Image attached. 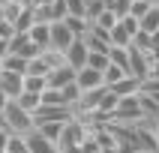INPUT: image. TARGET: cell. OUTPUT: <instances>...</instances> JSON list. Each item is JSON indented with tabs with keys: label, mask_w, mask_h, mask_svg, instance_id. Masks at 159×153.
<instances>
[{
	"label": "cell",
	"mask_w": 159,
	"mask_h": 153,
	"mask_svg": "<svg viewBox=\"0 0 159 153\" xmlns=\"http://www.w3.org/2000/svg\"><path fill=\"white\" fill-rule=\"evenodd\" d=\"M3 126H6L9 132H15V135H27L30 129H33V117L27 114L24 108H18L12 99H9V105L3 108Z\"/></svg>",
	"instance_id": "obj_1"
},
{
	"label": "cell",
	"mask_w": 159,
	"mask_h": 153,
	"mask_svg": "<svg viewBox=\"0 0 159 153\" xmlns=\"http://www.w3.org/2000/svg\"><path fill=\"white\" fill-rule=\"evenodd\" d=\"M111 117H114V123H126V126H135L138 120H141V105H138V93H129V96H120L117 99L114 111H111Z\"/></svg>",
	"instance_id": "obj_2"
},
{
	"label": "cell",
	"mask_w": 159,
	"mask_h": 153,
	"mask_svg": "<svg viewBox=\"0 0 159 153\" xmlns=\"http://www.w3.org/2000/svg\"><path fill=\"white\" fill-rule=\"evenodd\" d=\"M33 126L36 123H66L72 117V108L66 105H45V102H39V108H36L33 114Z\"/></svg>",
	"instance_id": "obj_3"
},
{
	"label": "cell",
	"mask_w": 159,
	"mask_h": 153,
	"mask_svg": "<svg viewBox=\"0 0 159 153\" xmlns=\"http://www.w3.org/2000/svg\"><path fill=\"white\" fill-rule=\"evenodd\" d=\"M87 60V45H84V36H75L66 48H63V63L72 66V69H81Z\"/></svg>",
	"instance_id": "obj_4"
},
{
	"label": "cell",
	"mask_w": 159,
	"mask_h": 153,
	"mask_svg": "<svg viewBox=\"0 0 159 153\" xmlns=\"http://www.w3.org/2000/svg\"><path fill=\"white\" fill-rule=\"evenodd\" d=\"M72 39H75V36H72V30L66 27V21H51V27H48V48L63 51Z\"/></svg>",
	"instance_id": "obj_5"
},
{
	"label": "cell",
	"mask_w": 159,
	"mask_h": 153,
	"mask_svg": "<svg viewBox=\"0 0 159 153\" xmlns=\"http://www.w3.org/2000/svg\"><path fill=\"white\" fill-rule=\"evenodd\" d=\"M9 51L18 54V57H24V60H30V57L39 54V48L30 42V36H27V33H12V36H9Z\"/></svg>",
	"instance_id": "obj_6"
},
{
	"label": "cell",
	"mask_w": 159,
	"mask_h": 153,
	"mask_svg": "<svg viewBox=\"0 0 159 153\" xmlns=\"http://www.w3.org/2000/svg\"><path fill=\"white\" fill-rule=\"evenodd\" d=\"M45 81H48V87L63 90L66 84H72V81H75V69H72V66H66V63H60L57 69H51L48 75H45Z\"/></svg>",
	"instance_id": "obj_7"
},
{
	"label": "cell",
	"mask_w": 159,
	"mask_h": 153,
	"mask_svg": "<svg viewBox=\"0 0 159 153\" xmlns=\"http://www.w3.org/2000/svg\"><path fill=\"white\" fill-rule=\"evenodd\" d=\"M24 144H27V150H30V153H54V150H57V144L48 141L39 129H30V132L24 135Z\"/></svg>",
	"instance_id": "obj_8"
},
{
	"label": "cell",
	"mask_w": 159,
	"mask_h": 153,
	"mask_svg": "<svg viewBox=\"0 0 159 153\" xmlns=\"http://www.w3.org/2000/svg\"><path fill=\"white\" fill-rule=\"evenodd\" d=\"M75 84H78V90L102 87V72L90 69V66H81V69H75Z\"/></svg>",
	"instance_id": "obj_9"
},
{
	"label": "cell",
	"mask_w": 159,
	"mask_h": 153,
	"mask_svg": "<svg viewBox=\"0 0 159 153\" xmlns=\"http://www.w3.org/2000/svg\"><path fill=\"white\" fill-rule=\"evenodd\" d=\"M21 78L24 75H18V72H0V93H6L9 99H15L18 93H21Z\"/></svg>",
	"instance_id": "obj_10"
},
{
	"label": "cell",
	"mask_w": 159,
	"mask_h": 153,
	"mask_svg": "<svg viewBox=\"0 0 159 153\" xmlns=\"http://www.w3.org/2000/svg\"><path fill=\"white\" fill-rule=\"evenodd\" d=\"M138 84H141L138 78H132V75H123V78H117L114 84H108V90H111V93L120 99V96H129V93H138Z\"/></svg>",
	"instance_id": "obj_11"
},
{
	"label": "cell",
	"mask_w": 159,
	"mask_h": 153,
	"mask_svg": "<svg viewBox=\"0 0 159 153\" xmlns=\"http://www.w3.org/2000/svg\"><path fill=\"white\" fill-rule=\"evenodd\" d=\"M48 27L51 24H42V21H33V24L27 27L24 33L30 36V42L36 45V48H39V51H42V48H48Z\"/></svg>",
	"instance_id": "obj_12"
},
{
	"label": "cell",
	"mask_w": 159,
	"mask_h": 153,
	"mask_svg": "<svg viewBox=\"0 0 159 153\" xmlns=\"http://www.w3.org/2000/svg\"><path fill=\"white\" fill-rule=\"evenodd\" d=\"M12 102H15L18 108H24L27 114H33L36 108H39V93H30V90H21V93H18V96L12 99Z\"/></svg>",
	"instance_id": "obj_13"
},
{
	"label": "cell",
	"mask_w": 159,
	"mask_h": 153,
	"mask_svg": "<svg viewBox=\"0 0 159 153\" xmlns=\"http://www.w3.org/2000/svg\"><path fill=\"white\" fill-rule=\"evenodd\" d=\"M0 66H3L6 72H18V75H24V72H27V60H24V57H18V54H12V51L0 60Z\"/></svg>",
	"instance_id": "obj_14"
},
{
	"label": "cell",
	"mask_w": 159,
	"mask_h": 153,
	"mask_svg": "<svg viewBox=\"0 0 159 153\" xmlns=\"http://www.w3.org/2000/svg\"><path fill=\"white\" fill-rule=\"evenodd\" d=\"M138 30H144V33H153V30H159V12H156V6H150L141 18H138Z\"/></svg>",
	"instance_id": "obj_15"
},
{
	"label": "cell",
	"mask_w": 159,
	"mask_h": 153,
	"mask_svg": "<svg viewBox=\"0 0 159 153\" xmlns=\"http://www.w3.org/2000/svg\"><path fill=\"white\" fill-rule=\"evenodd\" d=\"M129 39H132V36L123 30V24H120V21H117V24L108 30V42L114 45V48H126V45H129Z\"/></svg>",
	"instance_id": "obj_16"
},
{
	"label": "cell",
	"mask_w": 159,
	"mask_h": 153,
	"mask_svg": "<svg viewBox=\"0 0 159 153\" xmlns=\"http://www.w3.org/2000/svg\"><path fill=\"white\" fill-rule=\"evenodd\" d=\"M39 60L45 63V69L51 72V69H57L63 63V51H57V48H42V51H39Z\"/></svg>",
	"instance_id": "obj_17"
},
{
	"label": "cell",
	"mask_w": 159,
	"mask_h": 153,
	"mask_svg": "<svg viewBox=\"0 0 159 153\" xmlns=\"http://www.w3.org/2000/svg\"><path fill=\"white\" fill-rule=\"evenodd\" d=\"M45 87H48L45 75H24V78H21V90H30V93H42Z\"/></svg>",
	"instance_id": "obj_18"
},
{
	"label": "cell",
	"mask_w": 159,
	"mask_h": 153,
	"mask_svg": "<svg viewBox=\"0 0 159 153\" xmlns=\"http://www.w3.org/2000/svg\"><path fill=\"white\" fill-rule=\"evenodd\" d=\"M138 93L150 96L153 102L159 105V78H141V84H138Z\"/></svg>",
	"instance_id": "obj_19"
},
{
	"label": "cell",
	"mask_w": 159,
	"mask_h": 153,
	"mask_svg": "<svg viewBox=\"0 0 159 153\" xmlns=\"http://www.w3.org/2000/svg\"><path fill=\"white\" fill-rule=\"evenodd\" d=\"M63 21H66V27L72 30V36H84V33L90 30V21H87V18H75V15H66Z\"/></svg>",
	"instance_id": "obj_20"
},
{
	"label": "cell",
	"mask_w": 159,
	"mask_h": 153,
	"mask_svg": "<svg viewBox=\"0 0 159 153\" xmlns=\"http://www.w3.org/2000/svg\"><path fill=\"white\" fill-rule=\"evenodd\" d=\"M114 24H117V18L111 15L108 9H102V12H99V15L93 18V21H90V27H96V30H105V33H108V30H111Z\"/></svg>",
	"instance_id": "obj_21"
},
{
	"label": "cell",
	"mask_w": 159,
	"mask_h": 153,
	"mask_svg": "<svg viewBox=\"0 0 159 153\" xmlns=\"http://www.w3.org/2000/svg\"><path fill=\"white\" fill-rule=\"evenodd\" d=\"M60 96H63V105L75 108V105H78V96H81V90H78V84L72 81V84H66V87L60 90Z\"/></svg>",
	"instance_id": "obj_22"
},
{
	"label": "cell",
	"mask_w": 159,
	"mask_h": 153,
	"mask_svg": "<svg viewBox=\"0 0 159 153\" xmlns=\"http://www.w3.org/2000/svg\"><path fill=\"white\" fill-rule=\"evenodd\" d=\"M33 129H39V132L48 138V141H54L57 144V138H60V129H63V123H36Z\"/></svg>",
	"instance_id": "obj_23"
},
{
	"label": "cell",
	"mask_w": 159,
	"mask_h": 153,
	"mask_svg": "<svg viewBox=\"0 0 159 153\" xmlns=\"http://www.w3.org/2000/svg\"><path fill=\"white\" fill-rule=\"evenodd\" d=\"M84 66H90V69L102 72L108 66V54H99V51H87V60H84Z\"/></svg>",
	"instance_id": "obj_24"
},
{
	"label": "cell",
	"mask_w": 159,
	"mask_h": 153,
	"mask_svg": "<svg viewBox=\"0 0 159 153\" xmlns=\"http://www.w3.org/2000/svg\"><path fill=\"white\" fill-rule=\"evenodd\" d=\"M123 75H126V72L120 69V66H114V63H108L105 69H102V84L108 87V84H114V81H117V78H123Z\"/></svg>",
	"instance_id": "obj_25"
},
{
	"label": "cell",
	"mask_w": 159,
	"mask_h": 153,
	"mask_svg": "<svg viewBox=\"0 0 159 153\" xmlns=\"http://www.w3.org/2000/svg\"><path fill=\"white\" fill-rule=\"evenodd\" d=\"M6 153H30L27 150V144H24V135H9V141H6Z\"/></svg>",
	"instance_id": "obj_26"
},
{
	"label": "cell",
	"mask_w": 159,
	"mask_h": 153,
	"mask_svg": "<svg viewBox=\"0 0 159 153\" xmlns=\"http://www.w3.org/2000/svg\"><path fill=\"white\" fill-rule=\"evenodd\" d=\"M63 3H66V15L84 18V0H63Z\"/></svg>",
	"instance_id": "obj_27"
},
{
	"label": "cell",
	"mask_w": 159,
	"mask_h": 153,
	"mask_svg": "<svg viewBox=\"0 0 159 153\" xmlns=\"http://www.w3.org/2000/svg\"><path fill=\"white\" fill-rule=\"evenodd\" d=\"M0 36H3V39H9V36H12V24H9L3 15H0Z\"/></svg>",
	"instance_id": "obj_28"
},
{
	"label": "cell",
	"mask_w": 159,
	"mask_h": 153,
	"mask_svg": "<svg viewBox=\"0 0 159 153\" xmlns=\"http://www.w3.org/2000/svg\"><path fill=\"white\" fill-rule=\"evenodd\" d=\"M147 78H159V60H150V69H147Z\"/></svg>",
	"instance_id": "obj_29"
},
{
	"label": "cell",
	"mask_w": 159,
	"mask_h": 153,
	"mask_svg": "<svg viewBox=\"0 0 159 153\" xmlns=\"http://www.w3.org/2000/svg\"><path fill=\"white\" fill-rule=\"evenodd\" d=\"M6 54H9V39H3V36H0V60H3Z\"/></svg>",
	"instance_id": "obj_30"
},
{
	"label": "cell",
	"mask_w": 159,
	"mask_h": 153,
	"mask_svg": "<svg viewBox=\"0 0 159 153\" xmlns=\"http://www.w3.org/2000/svg\"><path fill=\"white\" fill-rule=\"evenodd\" d=\"M9 105V96H6V93H0V114H3V108H6Z\"/></svg>",
	"instance_id": "obj_31"
},
{
	"label": "cell",
	"mask_w": 159,
	"mask_h": 153,
	"mask_svg": "<svg viewBox=\"0 0 159 153\" xmlns=\"http://www.w3.org/2000/svg\"><path fill=\"white\" fill-rule=\"evenodd\" d=\"M99 153H123L120 147H105V150H99Z\"/></svg>",
	"instance_id": "obj_32"
},
{
	"label": "cell",
	"mask_w": 159,
	"mask_h": 153,
	"mask_svg": "<svg viewBox=\"0 0 159 153\" xmlns=\"http://www.w3.org/2000/svg\"><path fill=\"white\" fill-rule=\"evenodd\" d=\"M138 153H159V150H138Z\"/></svg>",
	"instance_id": "obj_33"
},
{
	"label": "cell",
	"mask_w": 159,
	"mask_h": 153,
	"mask_svg": "<svg viewBox=\"0 0 159 153\" xmlns=\"http://www.w3.org/2000/svg\"><path fill=\"white\" fill-rule=\"evenodd\" d=\"M141 3H150V6H153V3H156V0H141Z\"/></svg>",
	"instance_id": "obj_34"
},
{
	"label": "cell",
	"mask_w": 159,
	"mask_h": 153,
	"mask_svg": "<svg viewBox=\"0 0 159 153\" xmlns=\"http://www.w3.org/2000/svg\"><path fill=\"white\" fill-rule=\"evenodd\" d=\"M153 6H156V12H159V0H156V3H153Z\"/></svg>",
	"instance_id": "obj_35"
},
{
	"label": "cell",
	"mask_w": 159,
	"mask_h": 153,
	"mask_svg": "<svg viewBox=\"0 0 159 153\" xmlns=\"http://www.w3.org/2000/svg\"><path fill=\"white\" fill-rule=\"evenodd\" d=\"M0 72H3V66H0Z\"/></svg>",
	"instance_id": "obj_36"
}]
</instances>
